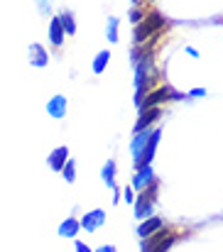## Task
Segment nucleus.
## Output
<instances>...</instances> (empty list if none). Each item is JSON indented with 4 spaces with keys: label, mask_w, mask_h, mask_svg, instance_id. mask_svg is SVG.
<instances>
[{
    "label": "nucleus",
    "mask_w": 223,
    "mask_h": 252,
    "mask_svg": "<svg viewBox=\"0 0 223 252\" xmlns=\"http://www.w3.org/2000/svg\"><path fill=\"white\" fill-rule=\"evenodd\" d=\"M164 25H167V20H164V15H162V12H157V10L145 12L143 22H138V25H135L133 37H135V42H138V44H143V42H148V37H154Z\"/></svg>",
    "instance_id": "nucleus-1"
},
{
    "label": "nucleus",
    "mask_w": 223,
    "mask_h": 252,
    "mask_svg": "<svg viewBox=\"0 0 223 252\" xmlns=\"http://www.w3.org/2000/svg\"><path fill=\"white\" fill-rule=\"evenodd\" d=\"M157 179L149 184L148 189H143L138 196H135V218H140V220H145L149 218V213H152V208H154V203H157Z\"/></svg>",
    "instance_id": "nucleus-2"
},
{
    "label": "nucleus",
    "mask_w": 223,
    "mask_h": 252,
    "mask_svg": "<svg viewBox=\"0 0 223 252\" xmlns=\"http://www.w3.org/2000/svg\"><path fill=\"white\" fill-rule=\"evenodd\" d=\"M174 243H177V233L159 228L157 233H152L149 238L143 240V252H167Z\"/></svg>",
    "instance_id": "nucleus-3"
},
{
    "label": "nucleus",
    "mask_w": 223,
    "mask_h": 252,
    "mask_svg": "<svg viewBox=\"0 0 223 252\" xmlns=\"http://www.w3.org/2000/svg\"><path fill=\"white\" fill-rule=\"evenodd\" d=\"M184 95L179 93V91H174L172 86H159V88H154V91H149L148 98L143 100V105H140V110L143 108H159L162 103H167V100H182Z\"/></svg>",
    "instance_id": "nucleus-4"
},
{
    "label": "nucleus",
    "mask_w": 223,
    "mask_h": 252,
    "mask_svg": "<svg viewBox=\"0 0 223 252\" xmlns=\"http://www.w3.org/2000/svg\"><path fill=\"white\" fill-rule=\"evenodd\" d=\"M159 137H162V130H159V127H152V135H149L145 150H143V152H140V157L135 159V169L152 164V159H154V152H157V145H159Z\"/></svg>",
    "instance_id": "nucleus-5"
},
{
    "label": "nucleus",
    "mask_w": 223,
    "mask_h": 252,
    "mask_svg": "<svg viewBox=\"0 0 223 252\" xmlns=\"http://www.w3.org/2000/svg\"><path fill=\"white\" fill-rule=\"evenodd\" d=\"M27 62H30V66H35V69H44V66H49V52H47L39 42H32V44L27 47Z\"/></svg>",
    "instance_id": "nucleus-6"
},
{
    "label": "nucleus",
    "mask_w": 223,
    "mask_h": 252,
    "mask_svg": "<svg viewBox=\"0 0 223 252\" xmlns=\"http://www.w3.org/2000/svg\"><path fill=\"white\" fill-rule=\"evenodd\" d=\"M67 113H69V100H67V95L57 93V95H52V98L47 100V115H49V118L64 120Z\"/></svg>",
    "instance_id": "nucleus-7"
},
{
    "label": "nucleus",
    "mask_w": 223,
    "mask_h": 252,
    "mask_svg": "<svg viewBox=\"0 0 223 252\" xmlns=\"http://www.w3.org/2000/svg\"><path fill=\"white\" fill-rule=\"evenodd\" d=\"M78 223H81V230H88V233H93V230H98V228L106 223V211H101V208H93V211L83 213V218H81Z\"/></svg>",
    "instance_id": "nucleus-8"
},
{
    "label": "nucleus",
    "mask_w": 223,
    "mask_h": 252,
    "mask_svg": "<svg viewBox=\"0 0 223 252\" xmlns=\"http://www.w3.org/2000/svg\"><path fill=\"white\" fill-rule=\"evenodd\" d=\"M69 162V147L67 145H59V147H54L52 152H49V157H47V164L52 171H62V167Z\"/></svg>",
    "instance_id": "nucleus-9"
},
{
    "label": "nucleus",
    "mask_w": 223,
    "mask_h": 252,
    "mask_svg": "<svg viewBox=\"0 0 223 252\" xmlns=\"http://www.w3.org/2000/svg\"><path fill=\"white\" fill-rule=\"evenodd\" d=\"M159 118H162V108H143V110H140V120L135 123V132L152 127Z\"/></svg>",
    "instance_id": "nucleus-10"
},
{
    "label": "nucleus",
    "mask_w": 223,
    "mask_h": 252,
    "mask_svg": "<svg viewBox=\"0 0 223 252\" xmlns=\"http://www.w3.org/2000/svg\"><path fill=\"white\" fill-rule=\"evenodd\" d=\"M154 181V171H152V164H148V167H140L138 171H135V176H133V189H138V191H143V189H148L149 184Z\"/></svg>",
    "instance_id": "nucleus-11"
},
{
    "label": "nucleus",
    "mask_w": 223,
    "mask_h": 252,
    "mask_svg": "<svg viewBox=\"0 0 223 252\" xmlns=\"http://www.w3.org/2000/svg\"><path fill=\"white\" fill-rule=\"evenodd\" d=\"M149 135H152V127L148 130H140V132H135V137H133V142H130V155H133V162L140 157V152L145 150V145H148Z\"/></svg>",
    "instance_id": "nucleus-12"
},
{
    "label": "nucleus",
    "mask_w": 223,
    "mask_h": 252,
    "mask_svg": "<svg viewBox=\"0 0 223 252\" xmlns=\"http://www.w3.org/2000/svg\"><path fill=\"white\" fill-rule=\"evenodd\" d=\"M64 39H67V34H64V30H62V25H59V17L54 15V17H49V42H52V47H62L64 44Z\"/></svg>",
    "instance_id": "nucleus-13"
},
{
    "label": "nucleus",
    "mask_w": 223,
    "mask_h": 252,
    "mask_svg": "<svg viewBox=\"0 0 223 252\" xmlns=\"http://www.w3.org/2000/svg\"><path fill=\"white\" fill-rule=\"evenodd\" d=\"M57 17H59V25H62L64 34H67V37H74V34H76V17H74V12H72V10H62Z\"/></svg>",
    "instance_id": "nucleus-14"
},
{
    "label": "nucleus",
    "mask_w": 223,
    "mask_h": 252,
    "mask_svg": "<svg viewBox=\"0 0 223 252\" xmlns=\"http://www.w3.org/2000/svg\"><path fill=\"white\" fill-rule=\"evenodd\" d=\"M162 225H164V223H162V218H145V220L140 223V228H138V235L145 240V238H149L152 233H157Z\"/></svg>",
    "instance_id": "nucleus-15"
},
{
    "label": "nucleus",
    "mask_w": 223,
    "mask_h": 252,
    "mask_svg": "<svg viewBox=\"0 0 223 252\" xmlns=\"http://www.w3.org/2000/svg\"><path fill=\"white\" fill-rule=\"evenodd\" d=\"M78 230H81V223H78L76 218H72V216L59 223V235H62V238H76Z\"/></svg>",
    "instance_id": "nucleus-16"
},
{
    "label": "nucleus",
    "mask_w": 223,
    "mask_h": 252,
    "mask_svg": "<svg viewBox=\"0 0 223 252\" xmlns=\"http://www.w3.org/2000/svg\"><path fill=\"white\" fill-rule=\"evenodd\" d=\"M101 179H103V184H106L108 189H118V186H115V162H113V159H108V162L103 164Z\"/></svg>",
    "instance_id": "nucleus-17"
},
{
    "label": "nucleus",
    "mask_w": 223,
    "mask_h": 252,
    "mask_svg": "<svg viewBox=\"0 0 223 252\" xmlns=\"http://www.w3.org/2000/svg\"><path fill=\"white\" fill-rule=\"evenodd\" d=\"M108 62H111V52L108 49H101L98 54H96V59H93V64H91V69H93V74H103L106 71V66H108Z\"/></svg>",
    "instance_id": "nucleus-18"
},
{
    "label": "nucleus",
    "mask_w": 223,
    "mask_h": 252,
    "mask_svg": "<svg viewBox=\"0 0 223 252\" xmlns=\"http://www.w3.org/2000/svg\"><path fill=\"white\" fill-rule=\"evenodd\" d=\"M118 32H120V20L118 17H108V25H106V37L108 42H118Z\"/></svg>",
    "instance_id": "nucleus-19"
},
{
    "label": "nucleus",
    "mask_w": 223,
    "mask_h": 252,
    "mask_svg": "<svg viewBox=\"0 0 223 252\" xmlns=\"http://www.w3.org/2000/svg\"><path fill=\"white\" fill-rule=\"evenodd\" d=\"M62 176H64V181H69V184H74L76 181V162L69 157V162L62 167Z\"/></svg>",
    "instance_id": "nucleus-20"
},
{
    "label": "nucleus",
    "mask_w": 223,
    "mask_h": 252,
    "mask_svg": "<svg viewBox=\"0 0 223 252\" xmlns=\"http://www.w3.org/2000/svg\"><path fill=\"white\" fill-rule=\"evenodd\" d=\"M52 2H54V0H35V5H37V12L47 17V15L52 12Z\"/></svg>",
    "instance_id": "nucleus-21"
},
{
    "label": "nucleus",
    "mask_w": 223,
    "mask_h": 252,
    "mask_svg": "<svg viewBox=\"0 0 223 252\" xmlns=\"http://www.w3.org/2000/svg\"><path fill=\"white\" fill-rule=\"evenodd\" d=\"M143 17H145V12H143L140 7H133V10H130V22L138 25V22H143Z\"/></svg>",
    "instance_id": "nucleus-22"
},
{
    "label": "nucleus",
    "mask_w": 223,
    "mask_h": 252,
    "mask_svg": "<svg viewBox=\"0 0 223 252\" xmlns=\"http://www.w3.org/2000/svg\"><path fill=\"white\" fill-rule=\"evenodd\" d=\"M123 198H125V203H135V191H133V186H125Z\"/></svg>",
    "instance_id": "nucleus-23"
},
{
    "label": "nucleus",
    "mask_w": 223,
    "mask_h": 252,
    "mask_svg": "<svg viewBox=\"0 0 223 252\" xmlns=\"http://www.w3.org/2000/svg\"><path fill=\"white\" fill-rule=\"evenodd\" d=\"M186 95H189V98H201V95H206V88H191Z\"/></svg>",
    "instance_id": "nucleus-24"
},
{
    "label": "nucleus",
    "mask_w": 223,
    "mask_h": 252,
    "mask_svg": "<svg viewBox=\"0 0 223 252\" xmlns=\"http://www.w3.org/2000/svg\"><path fill=\"white\" fill-rule=\"evenodd\" d=\"M74 248H76V252H93L91 248H88V245H86V243H81V240H76Z\"/></svg>",
    "instance_id": "nucleus-25"
},
{
    "label": "nucleus",
    "mask_w": 223,
    "mask_h": 252,
    "mask_svg": "<svg viewBox=\"0 0 223 252\" xmlns=\"http://www.w3.org/2000/svg\"><path fill=\"white\" fill-rule=\"evenodd\" d=\"M186 54H189V57H199V52H196L194 47H186Z\"/></svg>",
    "instance_id": "nucleus-26"
},
{
    "label": "nucleus",
    "mask_w": 223,
    "mask_h": 252,
    "mask_svg": "<svg viewBox=\"0 0 223 252\" xmlns=\"http://www.w3.org/2000/svg\"><path fill=\"white\" fill-rule=\"evenodd\" d=\"M96 252H115V248L113 245H106V248H101V250H96Z\"/></svg>",
    "instance_id": "nucleus-27"
}]
</instances>
